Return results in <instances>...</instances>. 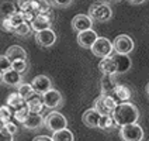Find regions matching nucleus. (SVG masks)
<instances>
[{
  "instance_id": "1",
  "label": "nucleus",
  "mask_w": 149,
  "mask_h": 141,
  "mask_svg": "<svg viewBox=\"0 0 149 141\" xmlns=\"http://www.w3.org/2000/svg\"><path fill=\"white\" fill-rule=\"evenodd\" d=\"M113 117H114L118 127H123V126L127 124H134L139 119V110L134 103L124 102V103L117 105L116 110L113 112Z\"/></svg>"
},
{
  "instance_id": "2",
  "label": "nucleus",
  "mask_w": 149,
  "mask_h": 141,
  "mask_svg": "<svg viewBox=\"0 0 149 141\" xmlns=\"http://www.w3.org/2000/svg\"><path fill=\"white\" fill-rule=\"evenodd\" d=\"M89 17L93 21L106 23L108 20H111V17H113L111 6L107 1H94L89 7Z\"/></svg>"
},
{
  "instance_id": "3",
  "label": "nucleus",
  "mask_w": 149,
  "mask_h": 141,
  "mask_svg": "<svg viewBox=\"0 0 149 141\" xmlns=\"http://www.w3.org/2000/svg\"><path fill=\"white\" fill-rule=\"evenodd\" d=\"M45 127L49 130L51 133H56L61 130L68 128V119L62 113H59L56 110H52L45 116Z\"/></svg>"
},
{
  "instance_id": "4",
  "label": "nucleus",
  "mask_w": 149,
  "mask_h": 141,
  "mask_svg": "<svg viewBox=\"0 0 149 141\" xmlns=\"http://www.w3.org/2000/svg\"><path fill=\"white\" fill-rule=\"evenodd\" d=\"M91 54L97 58H107L111 57L113 52H114V47H113V42L110 41L106 37H99L96 42L93 44V47L90 48Z\"/></svg>"
},
{
  "instance_id": "5",
  "label": "nucleus",
  "mask_w": 149,
  "mask_h": 141,
  "mask_svg": "<svg viewBox=\"0 0 149 141\" xmlns=\"http://www.w3.org/2000/svg\"><path fill=\"white\" fill-rule=\"evenodd\" d=\"M117 105L118 103L110 95H100L99 98L94 100L93 109L96 112H99L101 116H107V114H113V112L116 110Z\"/></svg>"
},
{
  "instance_id": "6",
  "label": "nucleus",
  "mask_w": 149,
  "mask_h": 141,
  "mask_svg": "<svg viewBox=\"0 0 149 141\" xmlns=\"http://www.w3.org/2000/svg\"><path fill=\"white\" fill-rule=\"evenodd\" d=\"M120 137L123 141H142L143 140V130L138 123L123 126V127H120Z\"/></svg>"
},
{
  "instance_id": "7",
  "label": "nucleus",
  "mask_w": 149,
  "mask_h": 141,
  "mask_svg": "<svg viewBox=\"0 0 149 141\" xmlns=\"http://www.w3.org/2000/svg\"><path fill=\"white\" fill-rule=\"evenodd\" d=\"M113 47H114V52L116 54H121V55H128L134 51V40L127 35V34H120L117 35L113 41Z\"/></svg>"
},
{
  "instance_id": "8",
  "label": "nucleus",
  "mask_w": 149,
  "mask_h": 141,
  "mask_svg": "<svg viewBox=\"0 0 149 141\" xmlns=\"http://www.w3.org/2000/svg\"><path fill=\"white\" fill-rule=\"evenodd\" d=\"M42 96V102L45 109H51V110H56L58 107H61L63 105V96L62 93L56 89H49L48 92H45Z\"/></svg>"
},
{
  "instance_id": "9",
  "label": "nucleus",
  "mask_w": 149,
  "mask_h": 141,
  "mask_svg": "<svg viewBox=\"0 0 149 141\" xmlns=\"http://www.w3.org/2000/svg\"><path fill=\"white\" fill-rule=\"evenodd\" d=\"M56 38H58L56 33L52 28L44 30V31H40V33H35V42H37V45H40L42 48L52 47L56 42Z\"/></svg>"
},
{
  "instance_id": "10",
  "label": "nucleus",
  "mask_w": 149,
  "mask_h": 141,
  "mask_svg": "<svg viewBox=\"0 0 149 141\" xmlns=\"http://www.w3.org/2000/svg\"><path fill=\"white\" fill-rule=\"evenodd\" d=\"M93 20H91L89 14H76V16L72 18V30L76 31V33H82V31H86V30H91L93 28Z\"/></svg>"
},
{
  "instance_id": "11",
  "label": "nucleus",
  "mask_w": 149,
  "mask_h": 141,
  "mask_svg": "<svg viewBox=\"0 0 149 141\" xmlns=\"http://www.w3.org/2000/svg\"><path fill=\"white\" fill-rule=\"evenodd\" d=\"M31 86L35 93L38 95H44L45 92H48L49 89H52V81H51L49 76L47 75H38L35 76L31 82Z\"/></svg>"
},
{
  "instance_id": "12",
  "label": "nucleus",
  "mask_w": 149,
  "mask_h": 141,
  "mask_svg": "<svg viewBox=\"0 0 149 141\" xmlns=\"http://www.w3.org/2000/svg\"><path fill=\"white\" fill-rule=\"evenodd\" d=\"M97 38H99V35H97V33H96L93 28H91V30L82 31V33L77 34V37H76L77 44H79L82 48H86V50H90Z\"/></svg>"
},
{
  "instance_id": "13",
  "label": "nucleus",
  "mask_w": 149,
  "mask_h": 141,
  "mask_svg": "<svg viewBox=\"0 0 149 141\" xmlns=\"http://www.w3.org/2000/svg\"><path fill=\"white\" fill-rule=\"evenodd\" d=\"M31 25V30L35 33H40L44 30H48L52 27V18L48 14H38V16L34 18L33 21L30 23Z\"/></svg>"
},
{
  "instance_id": "14",
  "label": "nucleus",
  "mask_w": 149,
  "mask_h": 141,
  "mask_svg": "<svg viewBox=\"0 0 149 141\" xmlns=\"http://www.w3.org/2000/svg\"><path fill=\"white\" fill-rule=\"evenodd\" d=\"M45 124V117L42 116L41 113H30L28 117L25 119V121L23 123V127L27 130H38L42 128Z\"/></svg>"
},
{
  "instance_id": "15",
  "label": "nucleus",
  "mask_w": 149,
  "mask_h": 141,
  "mask_svg": "<svg viewBox=\"0 0 149 141\" xmlns=\"http://www.w3.org/2000/svg\"><path fill=\"white\" fill-rule=\"evenodd\" d=\"M100 117H101V114L91 107V109H87L82 114V121L83 124L86 127H89V128H99Z\"/></svg>"
},
{
  "instance_id": "16",
  "label": "nucleus",
  "mask_w": 149,
  "mask_h": 141,
  "mask_svg": "<svg viewBox=\"0 0 149 141\" xmlns=\"http://www.w3.org/2000/svg\"><path fill=\"white\" fill-rule=\"evenodd\" d=\"M110 96L120 105V103L128 102V100L131 99V90H130V88H127L125 85H118V83H117V86L113 89V92L110 93Z\"/></svg>"
},
{
  "instance_id": "17",
  "label": "nucleus",
  "mask_w": 149,
  "mask_h": 141,
  "mask_svg": "<svg viewBox=\"0 0 149 141\" xmlns=\"http://www.w3.org/2000/svg\"><path fill=\"white\" fill-rule=\"evenodd\" d=\"M113 58L116 61L117 67V74H127L131 67H132V61L128 55H121V54H116L113 55Z\"/></svg>"
},
{
  "instance_id": "18",
  "label": "nucleus",
  "mask_w": 149,
  "mask_h": 141,
  "mask_svg": "<svg viewBox=\"0 0 149 141\" xmlns=\"http://www.w3.org/2000/svg\"><path fill=\"white\" fill-rule=\"evenodd\" d=\"M1 82L7 86H11V88H18L21 83H23V75L10 69L6 74H3V81Z\"/></svg>"
},
{
  "instance_id": "19",
  "label": "nucleus",
  "mask_w": 149,
  "mask_h": 141,
  "mask_svg": "<svg viewBox=\"0 0 149 141\" xmlns=\"http://www.w3.org/2000/svg\"><path fill=\"white\" fill-rule=\"evenodd\" d=\"M99 69L103 75H117V67H116V61L111 57L103 58L99 62Z\"/></svg>"
},
{
  "instance_id": "20",
  "label": "nucleus",
  "mask_w": 149,
  "mask_h": 141,
  "mask_svg": "<svg viewBox=\"0 0 149 141\" xmlns=\"http://www.w3.org/2000/svg\"><path fill=\"white\" fill-rule=\"evenodd\" d=\"M51 10H52V4L49 0H33V11L35 16L38 14H48L51 16Z\"/></svg>"
},
{
  "instance_id": "21",
  "label": "nucleus",
  "mask_w": 149,
  "mask_h": 141,
  "mask_svg": "<svg viewBox=\"0 0 149 141\" xmlns=\"http://www.w3.org/2000/svg\"><path fill=\"white\" fill-rule=\"evenodd\" d=\"M4 55L13 62V61H17V59H27V51L21 45H10L6 50Z\"/></svg>"
},
{
  "instance_id": "22",
  "label": "nucleus",
  "mask_w": 149,
  "mask_h": 141,
  "mask_svg": "<svg viewBox=\"0 0 149 141\" xmlns=\"http://www.w3.org/2000/svg\"><path fill=\"white\" fill-rule=\"evenodd\" d=\"M25 105H27V107L30 109L31 113H41L42 110L45 109L44 102H42V96L38 95V93H35L34 96H31L30 99L25 102Z\"/></svg>"
},
{
  "instance_id": "23",
  "label": "nucleus",
  "mask_w": 149,
  "mask_h": 141,
  "mask_svg": "<svg viewBox=\"0 0 149 141\" xmlns=\"http://www.w3.org/2000/svg\"><path fill=\"white\" fill-rule=\"evenodd\" d=\"M117 86L116 75H103L101 79V95H110Z\"/></svg>"
},
{
  "instance_id": "24",
  "label": "nucleus",
  "mask_w": 149,
  "mask_h": 141,
  "mask_svg": "<svg viewBox=\"0 0 149 141\" xmlns=\"http://www.w3.org/2000/svg\"><path fill=\"white\" fill-rule=\"evenodd\" d=\"M6 105H7L10 109H21L23 106H25V100L17 93V92H13L7 96V100H6Z\"/></svg>"
},
{
  "instance_id": "25",
  "label": "nucleus",
  "mask_w": 149,
  "mask_h": 141,
  "mask_svg": "<svg viewBox=\"0 0 149 141\" xmlns=\"http://www.w3.org/2000/svg\"><path fill=\"white\" fill-rule=\"evenodd\" d=\"M118 127L114 120L113 114H107V116H101L100 117V123H99V128L100 130H106V131H111L113 128Z\"/></svg>"
},
{
  "instance_id": "26",
  "label": "nucleus",
  "mask_w": 149,
  "mask_h": 141,
  "mask_svg": "<svg viewBox=\"0 0 149 141\" xmlns=\"http://www.w3.org/2000/svg\"><path fill=\"white\" fill-rule=\"evenodd\" d=\"M17 93H18V95H20V96H21L25 102L30 99L31 96H34V95H35V92H34L31 83H25V82H23L20 86H18V88H17Z\"/></svg>"
},
{
  "instance_id": "27",
  "label": "nucleus",
  "mask_w": 149,
  "mask_h": 141,
  "mask_svg": "<svg viewBox=\"0 0 149 141\" xmlns=\"http://www.w3.org/2000/svg\"><path fill=\"white\" fill-rule=\"evenodd\" d=\"M52 140L54 141H74V135L70 130H61L56 133H52Z\"/></svg>"
},
{
  "instance_id": "28",
  "label": "nucleus",
  "mask_w": 149,
  "mask_h": 141,
  "mask_svg": "<svg viewBox=\"0 0 149 141\" xmlns=\"http://www.w3.org/2000/svg\"><path fill=\"white\" fill-rule=\"evenodd\" d=\"M11 117H13V112L7 105L0 106V127H4V124L11 121Z\"/></svg>"
},
{
  "instance_id": "29",
  "label": "nucleus",
  "mask_w": 149,
  "mask_h": 141,
  "mask_svg": "<svg viewBox=\"0 0 149 141\" xmlns=\"http://www.w3.org/2000/svg\"><path fill=\"white\" fill-rule=\"evenodd\" d=\"M11 69L18 72V74L24 75L25 72L28 71V62H27V59H17V61H13V62H11Z\"/></svg>"
},
{
  "instance_id": "30",
  "label": "nucleus",
  "mask_w": 149,
  "mask_h": 141,
  "mask_svg": "<svg viewBox=\"0 0 149 141\" xmlns=\"http://www.w3.org/2000/svg\"><path fill=\"white\" fill-rule=\"evenodd\" d=\"M16 11H17V8L11 1H3L1 6H0V13H1L3 17H10L11 14H14Z\"/></svg>"
},
{
  "instance_id": "31",
  "label": "nucleus",
  "mask_w": 149,
  "mask_h": 141,
  "mask_svg": "<svg viewBox=\"0 0 149 141\" xmlns=\"http://www.w3.org/2000/svg\"><path fill=\"white\" fill-rule=\"evenodd\" d=\"M31 112H30V109L27 107V105L25 106H23L21 109H17V110H14V113H13V116H14V119H16L18 123H24L25 119L28 117V114H30Z\"/></svg>"
},
{
  "instance_id": "32",
  "label": "nucleus",
  "mask_w": 149,
  "mask_h": 141,
  "mask_svg": "<svg viewBox=\"0 0 149 141\" xmlns=\"http://www.w3.org/2000/svg\"><path fill=\"white\" fill-rule=\"evenodd\" d=\"M31 25H30V23H23V24H20L18 27H16L14 28V34H16L17 37H28L30 34H31Z\"/></svg>"
},
{
  "instance_id": "33",
  "label": "nucleus",
  "mask_w": 149,
  "mask_h": 141,
  "mask_svg": "<svg viewBox=\"0 0 149 141\" xmlns=\"http://www.w3.org/2000/svg\"><path fill=\"white\" fill-rule=\"evenodd\" d=\"M8 20H10V23L13 24V27H14V28H16V27H18L20 24H23V23L25 21L23 11H18V10H17L14 14H11V16L8 17Z\"/></svg>"
},
{
  "instance_id": "34",
  "label": "nucleus",
  "mask_w": 149,
  "mask_h": 141,
  "mask_svg": "<svg viewBox=\"0 0 149 141\" xmlns=\"http://www.w3.org/2000/svg\"><path fill=\"white\" fill-rule=\"evenodd\" d=\"M16 6L18 7V11H23V13L31 11V8H33V0H17Z\"/></svg>"
},
{
  "instance_id": "35",
  "label": "nucleus",
  "mask_w": 149,
  "mask_h": 141,
  "mask_svg": "<svg viewBox=\"0 0 149 141\" xmlns=\"http://www.w3.org/2000/svg\"><path fill=\"white\" fill-rule=\"evenodd\" d=\"M0 28H1L4 33L14 34V27H13V24L10 23L8 17H3V18H1V21H0Z\"/></svg>"
},
{
  "instance_id": "36",
  "label": "nucleus",
  "mask_w": 149,
  "mask_h": 141,
  "mask_svg": "<svg viewBox=\"0 0 149 141\" xmlns=\"http://www.w3.org/2000/svg\"><path fill=\"white\" fill-rule=\"evenodd\" d=\"M10 69H11V61L6 55H0V72L6 74Z\"/></svg>"
},
{
  "instance_id": "37",
  "label": "nucleus",
  "mask_w": 149,
  "mask_h": 141,
  "mask_svg": "<svg viewBox=\"0 0 149 141\" xmlns=\"http://www.w3.org/2000/svg\"><path fill=\"white\" fill-rule=\"evenodd\" d=\"M52 7H59V8H68L73 4V0H49Z\"/></svg>"
},
{
  "instance_id": "38",
  "label": "nucleus",
  "mask_w": 149,
  "mask_h": 141,
  "mask_svg": "<svg viewBox=\"0 0 149 141\" xmlns=\"http://www.w3.org/2000/svg\"><path fill=\"white\" fill-rule=\"evenodd\" d=\"M0 141H14V135L8 133L4 127H0Z\"/></svg>"
},
{
  "instance_id": "39",
  "label": "nucleus",
  "mask_w": 149,
  "mask_h": 141,
  "mask_svg": "<svg viewBox=\"0 0 149 141\" xmlns=\"http://www.w3.org/2000/svg\"><path fill=\"white\" fill-rule=\"evenodd\" d=\"M4 128L7 130L8 133L13 134V135H14V134H16L17 131H18V127H17V124H14L13 121H8L7 124H4Z\"/></svg>"
},
{
  "instance_id": "40",
  "label": "nucleus",
  "mask_w": 149,
  "mask_h": 141,
  "mask_svg": "<svg viewBox=\"0 0 149 141\" xmlns=\"http://www.w3.org/2000/svg\"><path fill=\"white\" fill-rule=\"evenodd\" d=\"M33 141H54V140H52V137H49V135H37Z\"/></svg>"
},
{
  "instance_id": "41",
  "label": "nucleus",
  "mask_w": 149,
  "mask_h": 141,
  "mask_svg": "<svg viewBox=\"0 0 149 141\" xmlns=\"http://www.w3.org/2000/svg\"><path fill=\"white\" fill-rule=\"evenodd\" d=\"M131 4H135V6H138V4H142V3H145V0H128Z\"/></svg>"
},
{
  "instance_id": "42",
  "label": "nucleus",
  "mask_w": 149,
  "mask_h": 141,
  "mask_svg": "<svg viewBox=\"0 0 149 141\" xmlns=\"http://www.w3.org/2000/svg\"><path fill=\"white\" fill-rule=\"evenodd\" d=\"M145 92H146V95L149 96V82L146 83V86H145Z\"/></svg>"
},
{
  "instance_id": "43",
  "label": "nucleus",
  "mask_w": 149,
  "mask_h": 141,
  "mask_svg": "<svg viewBox=\"0 0 149 141\" xmlns=\"http://www.w3.org/2000/svg\"><path fill=\"white\" fill-rule=\"evenodd\" d=\"M3 81V72H0V82Z\"/></svg>"
},
{
  "instance_id": "44",
  "label": "nucleus",
  "mask_w": 149,
  "mask_h": 141,
  "mask_svg": "<svg viewBox=\"0 0 149 141\" xmlns=\"http://www.w3.org/2000/svg\"><path fill=\"white\" fill-rule=\"evenodd\" d=\"M107 1H117V0H107Z\"/></svg>"
}]
</instances>
